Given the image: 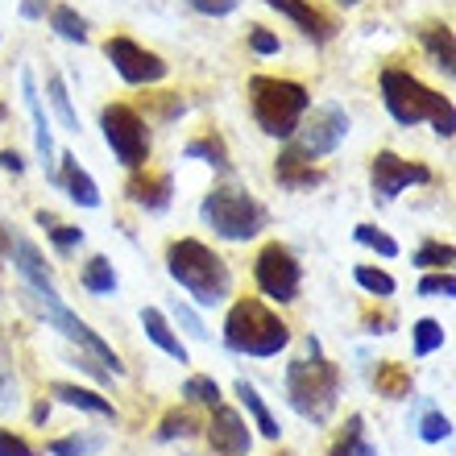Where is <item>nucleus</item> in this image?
Instances as JSON below:
<instances>
[{"label":"nucleus","mask_w":456,"mask_h":456,"mask_svg":"<svg viewBox=\"0 0 456 456\" xmlns=\"http://www.w3.org/2000/svg\"><path fill=\"white\" fill-rule=\"evenodd\" d=\"M287 403L315 428L332 419L340 403V370L320 353V340H307V357L287 365Z\"/></svg>","instance_id":"f257e3e1"},{"label":"nucleus","mask_w":456,"mask_h":456,"mask_svg":"<svg viewBox=\"0 0 456 456\" xmlns=\"http://www.w3.org/2000/svg\"><path fill=\"white\" fill-rule=\"evenodd\" d=\"M382 104L386 112L398 120V125H419V120H432L436 137H452L456 133V109L452 100L432 92L428 84H419L411 71H398V67H386L382 71Z\"/></svg>","instance_id":"f03ea898"},{"label":"nucleus","mask_w":456,"mask_h":456,"mask_svg":"<svg viewBox=\"0 0 456 456\" xmlns=\"http://www.w3.org/2000/svg\"><path fill=\"white\" fill-rule=\"evenodd\" d=\"M167 270L200 307H216L228 295V287H232V274H228L224 257L208 249L204 240H191V237L175 240L167 249Z\"/></svg>","instance_id":"7ed1b4c3"},{"label":"nucleus","mask_w":456,"mask_h":456,"mask_svg":"<svg viewBox=\"0 0 456 456\" xmlns=\"http://www.w3.org/2000/svg\"><path fill=\"white\" fill-rule=\"evenodd\" d=\"M307 109H312V96L295 79H274V75H253L249 79L253 120H257V129L278 137V142H290V133L299 129Z\"/></svg>","instance_id":"20e7f679"},{"label":"nucleus","mask_w":456,"mask_h":456,"mask_svg":"<svg viewBox=\"0 0 456 456\" xmlns=\"http://www.w3.org/2000/svg\"><path fill=\"white\" fill-rule=\"evenodd\" d=\"M224 345L240 357H278L290 345V328L265 303L237 299L224 320Z\"/></svg>","instance_id":"39448f33"},{"label":"nucleus","mask_w":456,"mask_h":456,"mask_svg":"<svg viewBox=\"0 0 456 456\" xmlns=\"http://www.w3.org/2000/svg\"><path fill=\"white\" fill-rule=\"evenodd\" d=\"M21 299H25V307H29L34 315H42L50 328H59L67 340H75V345H79V353H87L92 361H100L112 378H120V373H125V361L112 353L109 340L100 337V332H92V328H87L84 320H79V315H75L71 307L59 299V290H54V287H25V282H21Z\"/></svg>","instance_id":"423d86ee"},{"label":"nucleus","mask_w":456,"mask_h":456,"mask_svg":"<svg viewBox=\"0 0 456 456\" xmlns=\"http://www.w3.org/2000/svg\"><path fill=\"white\" fill-rule=\"evenodd\" d=\"M200 220H204L216 237L224 240H249L262 232L265 224V208L253 200L245 187H216L204 195L200 204Z\"/></svg>","instance_id":"0eeeda50"},{"label":"nucleus","mask_w":456,"mask_h":456,"mask_svg":"<svg viewBox=\"0 0 456 456\" xmlns=\"http://www.w3.org/2000/svg\"><path fill=\"white\" fill-rule=\"evenodd\" d=\"M348 125L353 120H348V112L340 104H315V109L303 112L299 129L290 133V150L299 158H307V162L337 154L340 142L348 137Z\"/></svg>","instance_id":"6e6552de"},{"label":"nucleus","mask_w":456,"mask_h":456,"mask_svg":"<svg viewBox=\"0 0 456 456\" xmlns=\"http://www.w3.org/2000/svg\"><path fill=\"white\" fill-rule=\"evenodd\" d=\"M100 129H104V142H109V150L117 154L120 167L129 170L145 167V158H150V129H145V120L129 104H104Z\"/></svg>","instance_id":"1a4fd4ad"},{"label":"nucleus","mask_w":456,"mask_h":456,"mask_svg":"<svg viewBox=\"0 0 456 456\" xmlns=\"http://www.w3.org/2000/svg\"><path fill=\"white\" fill-rule=\"evenodd\" d=\"M253 278H257V287L262 295H270L274 303H290L299 295V282H303V265L299 257L287 249V245H265L257 253V262H253Z\"/></svg>","instance_id":"9d476101"},{"label":"nucleus","mask_w":456,"mask_h":456,"mask_svg":"<svg viewBox=\"0 0 456 456\" xmlns=\"http://www.w3.org/2000/svg\"><path fill=\"white\" fill-rule=\"evenodd\" d=\"M104 59L112 62V71L133 87H145V84H162L167 79V62L158 59L154 50L137 46L129 37H109L104 42Z\"/></svg>","instance_id":"9b49d317"},{"label":"nucleus","mask_w":456,"mask_h":456,"mask_svg":"<svg viewBox=\"0 0 456 456\" xmlns=\"http://www.w3.org/2000/svg\"><path fill=\"white\" fill-rule=\"evenodd\" d=\"M370 183H373V200H398V195L407 191L411 183H432V170L423 167V162H407V158H398L395 150H382V154H373L370 162Z\"/></svg>","instance_id":"f8f14e48"},{"label":"nucleus","mask_w":456,"mask_h":456,"mask_svg":"<svg viewBox=\"0 0 456 456\" xmlns=\"http://www.w3.org/2000/svg\"><path fill=\"white\" fill-rule=\"evenodd\" d=\"M208 444H212V452H220V456H249L253 436L237 411L216 403V407H212V423H208Z\"/></svg>","instance_id":"ddd939ff"},{"label":"nucleus","mask_w":456,"mask_h":456,"mask_svg":"<svg viewBox=\"0 0 456 456\" xmlns=\"http://www.w3.org/2000/svg\"><path fill=\"white\" fill-rule=\"evenodd\" d=\"M21 96H25V109L34 117V145H37V158L46 167V179L54 183L59 179V167H54V133H50V117L42 109V96H37V84H34V71H21Z\"/></svg>","instance_id":"4468645a"},{"label":"nucleus","mask_w":456,"mask_h":456,"mask_svg":"<svg viewBox=\"0 0 456 456\" xmlns=\"http://www.w3.org/2000/svg\"><path fill=\"white\" fill-rule=\"evenodd\" d=\"M125 195H129L137 208H145V212H167L170 195H175V179H170V175H158V170H133Z\"/></svg>","instance_id":"2eb2a0df"},{"label":"nucleus","mask_w":456,"mask_h":456,"mask_svg":"<svg viewBox=\"0 0 456 456\" xmlns=\"http://www.w3.org/2000/svg\"><path fill=\"white\" fill-rule=\"evenodd\" d=\"M54 187H62V191L71 195L79 208H100L96 179H92V175L79 167V158H75V154H62L59 158V179H54Z\"/></svg>","instance_id":"dca6fc26"},{"label":"nucleus","mask_w":456,"mask_h":456,"mask_svg":"<svg viewBox=\"0 0 456 456\" xmlns=\"http://www.w3.org/2000/svg\"><path fill=\"white\" fill-rule=\"evenodd\" d=\"M265 4H270V9H278L282 17H290V21L299 25V29L312 37V42H328V37L337 34V25L328 21L320 9H312L307 0H265Z\"/></svg>","instance_id":"f3484780"},{"label":"nucleus","mask_w":456,"mask_h":456,"mask_svg":"<svg viewBox=\"0 0 456 456\" xmlns=\"http://www.w3.org/2000/svg\"><path fill=\"white\" fill-rule=\"evenodd\" d=\"M274 179H278V187H287V191H312V187L324 183V175H320L307 158H299L287 145V150L278 154V162H274Z\"/></svg>","instance_id":"a211bd4d"},{"label":"nucleus","mask_w":456,"mask_h":456,"mask_svg":"<svg viewBox=\"0 0 456 456\" xmlns=\"http://www.w3.org/2000/svg\"><path fill=\"white\" fill-rule=\"evenodd\" d=\"M50 395L59 398V403H67V407L75 411H87V415H100V419H112L117 423V407H112L104 395H96V390H87V386H75V382H50Z\"/></svg>","instance_id":"6ab92c4d"},{"label":"nucleus","mask_w":456,"mask_h":456,"mask_svg":"<svg viewBox=\"0 0 456 456\" xmlns=\"http://www.w3.org/2000/svg\"><path fill=\"white\" fill-rule=\"evenodd\" d=\"M9 253H12V265H17V274L25 278V287H54L46 257H42V253H37L25 237H9Z\"/></svg>","instance_id":"aec40b11"},{"label":"nucleus","mask_w":456,"mask_h":456,"mask_svg":"<svg viewBox=\"0 0 456 456\" xmlns=\"http://www.w3.org/2000/svg\"><path fill=\"white\" fill-rule=\"evenodd\" d=\"M142 328H145V337L154 340L167 357H175V361H187V345L179 340V332L170 328V320L158 307H142Z\"/></svg>","instance_id":"412c9836"},{"label":"nucleus","mask_w":456,"mask_h":456,"mask_svg":"<svg viewBox=\"0 0 456 456\" xmlns=\"http://www.w3.org/2000/svg\"><path fill=\"white\" fill-rule=\"evenodd\" d=\"M232 395L240 398V407L253 415V423H257V432L265 436V440H282V428H278V419L270 415V407L262 403V395H257V386L245 382V378H237V386H232Z\"/></svg>","instance_id":"4be33fe9"},{"label":"nucleus","mask_w":456,"mask_h":456,"mask_svg":"<svg viewBox=\"0 0 456 456\" xmlns=\"http://www.w3.org/2000/svg\"><path fill=\"white\" fill-rule=\"evenodd\" d=\"M423 46H428V54H432V62L440 67L444 75L456 71V42H452V29L448 25H428V29H419Z\"/></svg>","instance_id":"5701e85b"},{"label":"nucleus","mask_w":456,"mask_h":456,"mask_svg":"<svg viewBox=\"0 0 456 456\" xmlns=\"http://www.w3.org/2000/svg\"><path fill=\"white\" fill-rule=\"evenodd\" d=\"M79 282H84V290L96 295V299H109V295H117V287H120L109 257H92V262L79 270Z\"/></svg>","instance_id":"b1692460"},{"label":"nucleus","mask_w":456,"mask_h":456,"mask_svg":"<svg viewBox=\"0 0 456 456\" xmlns=\"http://www.w3.org/2000/svg\"><path fill=\"white\" fill-rule=\"evenodd\" d=\"M183 158H191V162H208V167L220 170V175H228V170H232V162H228V150H224V142H220L216 133H204V137L187 142Z\"/></svg>","instance_id":"393cba45"},{"label":"nucleus","mask_w":456,"mask_h":456,"mask_svg":"<svg viewBox=\"0 0 456 456\" xmlns=\"http://www.w3.org/2000/svg\"><path fill=\"white\" fill-rule=\"evenodd\" d=\"M46 96H50V109H54V117L62 120V129H67V133H79V117H75L71 92H67V79H62L59 71L46 75Z\"/></svg>","instance_id":"a878e982"},{"label":"nucleus","mask_w":456,"mask_h":456,"mask_svg":"<svg viewBox=\"0 0 456 456\" xmlns=\"http://www.w3.org/2000/svg\"><path fill=\"white\" fill-rule=\"evenodd\" d=\"M37 224L46 228L50 245H54V249H59V253H71V249H79V245H84V228H75V224H62V220L54 216V212H46V208L37 212Z\"/></svg>","instance_id":"bb28decb"},{"label":"nucleus","mask_w":456,"mask_h":456,"mask_svg":"<svg viewBox=\"0 0 456 456\" xmlns=\"http://www.w3.org/2000/svg\"><path fill=\"white\" fill-rule=\"evenodd\" d=\"M50 29H54L62 42H79V46L87 42V21L71 4H54V9H50Z\"/></svg>","instance_id":"cd10ccee"},{"label":"nucleus","mask_w":456,"mask_h":456,"mask_svg":"<svg viewBox=\"0 0 456 456\" xmlns=\"http://www.w3.org/2000/svg\"><path fill=\"white\" fill-rule=\"evenodd\" d=\"M373 386H378V395L382 398H407L411 395V373L403 370L398 361H386V365H378Z\"/></svg>","instance_id":"c85d7f7f"},{"label":"nucleus","mask_w":456,"mask_h":456,"mask_svg":"<svg viewBox=\"0 0 456 456\" xmlns=\"http://www.w3.org/2000/svg\"><path fill=\"white\" fill-rule=\"evenodd\" d=\"M411 337H415V357H432L436 348H444V328H440V320H415V324H411Z\"/></svg>","instance_id":"c756f323"},{"label":"nucleus","mask_w":456,"mask_h":456,"mask_svg":"<svg viewBox=\"0 0 456 456\" xmlns=\"http://www.w3.org/2000/svg\"><path fill=\"white\" fill-rule=\"evenodd\" d=\"M452 257H456V249L448 240H423L419 249H415V265L419 270H448Z\"/></svg>","instance_id":"7c9ffc66"},{"label":"nucleus","mask_w":456,"mask_h":456,"mask_svg":"<svg viewBox=\"0 0 456 456\" xmlns=\"http://www.w3.org/2000/svg\"><path fill=\"white\" fill-rule=\"evenodd\" d=\"M353 240L365 245V249H373V253H382V257H398V240L390 237V232H382L378 224H357L353 228Z\"/></svg>","instance_id":"2f4dec72"},{"label":"nucleus","mask_w":456,"mask_h":456,"mask_svg":"<svg viewBox=\"0 0 456 456\" xmlns=\"http://www.w3.org/2000/svg\"><path fill=\"white\" fill-rule=\"evenodd\" d=\"M183 398H187V403H200V407H216V403H220L216 378H208V373L187 378V382H183Z\"/></svg>","instance_id":"473e14b6"},{"label":"nucleus","mask_w":456,"mask_h":456,"mask_svg":"<svg viewBox=\"0 0 456 456\" xmlns=\"http://www.w3.org/2000/svg\"><path fill=\"white\" fill-rule=\"evenodd\" d=\"M104 448V436H62L50 440V456H92Z\"/></svg>","instance_id":"72a5a7b5"},{"label":"nucleus","mask_w":456,"mask_h":456,"mask_svg":"<svg viewBox=\"0 0 456 456\" xmlns=\"http://www.w3.org/2000/svg\"><path fill=\"white\" fill-rule=\"evenodd\" d=\"M353 278H357L361 290H370V295H378V299H390V295H395V287H398L386 270H373V265H357V270H353Z\"/></svg>","instance_id":"f704fd0d"},{"label":"nucleus","mask_w":456,"mask_h":456,"mask_svg":"<svg viewBox=\"0 0 456 456\" xmlns=\"http://www.w3.org/2000/svg\"><path fill=\"white\" fill-rule=\"evenodd\" d=\"M200 432V423L187 415V411H167L162 415V428H158V440H187V436Z\"/></svg>","instance_id":"c9c22d12"},{"label":"nucleus","mask_w":456,"mask_h":456,"mask_svg":"<svg viewBox=\"0 0 456 456\" xmlns=\"http://www.w3.org/2000/svg\"><path fill=\"white\" fill-rule=\"evenodd\" d=\"M448 436H452V419H448L444 411H423V419H419L423 444H444Z\"/></svg>","instance_id":"e433bc0d"},{"label":"nucleus","mask_w":456,"mask_h":456,"mask_svg":"<svg viewBox=\"0 0 456 456\" xmlns=\"http://www.w3.org/2000/svg\"><path fill=\"white\" fill-rule=\"evenodd\" d=\"M419 295H423V299H452V295H456L452 270H436V274L419 278Z\"/></svg>","instance_id":"4c0bfd02"},{"label":"nucleus","mask_w":456,"mask_h":456,"mask_svg":"<svg viewBox=\"0 0 456 456\" xmlns=\"http://www.w3.org/2000/svg\"><path fill=\"white\" fill-rule=\"evenodd\" d=\"M361 436H365V419H361V415H348L345 436L332 444V452H328V456H353V452H357V444H361Z\"/></svg>","instance_id":"58836bf2"},{"label":"nucleus","mask_w":456,"mask_h":456,"mask_svg":"<svg viewBox=\"0 0 456 456\" xmlns=\"http://www.w3.org/2000/svg\"><path fill=\"white\" fill-rule=\"evenodd\" d=\"M175 324L183 328V332H187V337L191 340H208V328H204V320H200V315L191 312V307H187V303H175Z\"/></svg>","instance_id":"ea45409f"},{"label":"nucleus","mask_w":456,"mask_h":456,"mask_svg":"<svg viewBox=\"0 0 456 456\" xmlns=\"http://www.w3.org/2000/svg\"><path fill=\"white\" fill-rule=\"evenodd\" d=\"M187 4H191L195 12H204V17H228L240 0H187Z\"/></svg>","instance_id":"a19ab883"},{"label":"nucleus","mask_w":456,"mask_h":456,"mask_svg":"<svg viewBox=\"0 0 456 456\" xmlns=\"http://www.w3.org/2000/svg\"><path fill=\"white\" fill-rule=\"evenodd\" d=\"M249 46H253V54H278V37L270 34V29H262V25H253V34H249Z\"/></svg>","instance_id":"79ce46f5"},{"label":"nucleus","mask_w":456,"mask_h":456,"mask_svg":"<svg viewBox=\"0 0 456 456\" xmlns=\"http://www.w3.org/2000/svg\"><path fill=\"white\" fill-rule=\"evenodd\" d=\"M0 456H34V448L25 444L21 436H12V432H0Z\"/></svg>","instance_id":"37998d69"},{"label":"nucleus","mask_w":456,"mask_h":456,"mask_svg":"<svg viewBox=\"0 0 456 456\" xmlns=\"http://www.w3.org/2000/svg\"><path fill=\"white\" fill-rule=\"evenodd\" d=\"M12 407H17V382H12L9 373H0V415Z\"/></svg>","instance_id":"c03bdc74"},{"label":"nucleus","mask_w":456,"mask_h":456,"mask_svg":"<svg viewBox=\"0 0 456 456\" xmlns=\"http://www.w3.org/2000/svg\"><path fill=\"white\" fill-rule=\"evenodd\" d=\"M50 9V0H21V17L25 21H42Z\"/></svg>","instance_id":"a18cd8bd"},{"label":"nucleus","mask_w":456,"mask_h":456,"mask_svg":"<svg viewBox=\"0 0 456 456\" xmlns=\"http://www.w3.org/2000/svg\"><path fill=\"white\" fill-rule=\"evenodd\" d=\"M0 170H12V175H21L25 170V158L17 150H0Z\"/></svg>","instance_id":"49530a36"},{"label":"nucleus","mask_w":456,"mask_h":456,"mask_svg":"<svg viewBox=\"0 0 456 456\" xmlns=\"http://www.w3.org/2000/svg\"><path fill=\"white\" fill-rule=\"evenodd\" d=\"M29 419H34L37 428H42V423L50 419V403H34V411H29Z\"/></svg>","instance_id":"de8ad7c7"},{"label":"nucleus","mask_w":456,"mask_h":456,"mask_svg":"<svg viewBox=\"0 0 456 456\" xmlns=\"http://www.w3.org/2000/svg\"><path fill=\"white\" fill-rule=\"evenodd\" d=\"M353 456H378V448L365 444V436H361V444H357V452H353Z\"/></svg>","instance_id":"09e8293b"},{"label":"nucleus","mask_w":456,"mask_h":456,"mask_svg":"<svg viewBox=\"0 0 456 456\" xmlns=\"http://www.w3.org/2000/svg\"><path fill=\"white\" fill-rule=\"evenodd\" d=\"M0 253H9V237L4 232H0Z\"/></svg>","instance_id":"8fccbe9b"},{"label":"nucleus","mask_w":456,"mask_h":456,"mask_svg":"<svg viewBox=\"0 0 456 456\" xmlns=\"http://www.w3.org/2000/svg\"><path fill=\"white\" fill-rule=\"evenodd\" d=\"M340 4H345V9H353V4H361V0H340Z\"/></svg>","instance_id":"3c124183"},{"label":"nucleus","mask_w":456,"mask_h":456,"mask_svg":"<svg viewBox=\"0 0 456 456\" xmlns=\"http://www.w3.org/2000/svg\"><path fill=\"white\" fill-rule=\"evenodd\" d=\"M0 120H9V109H4V104H0Z\"/></svg>","instance_id":"603ef678"}]
</instances>
